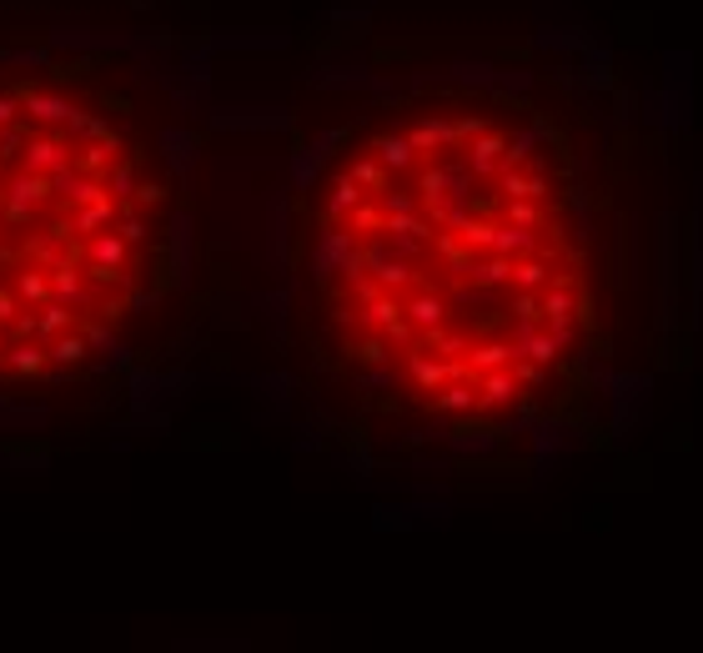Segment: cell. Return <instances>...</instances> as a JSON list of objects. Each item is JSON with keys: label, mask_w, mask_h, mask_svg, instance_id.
<instances>
[{"label": "cell", "mask_w": 703, "mask_h": 653, "mask_svg": "<svg viewBox=\"0 0 703 653\" xmlns=\"http://www.w3.org/2000/svg\"><path fill=\"white\" fill-rule=\"evenodd\" d=\"M167 202L96 71H0V392L81 372L151 307Z\"/></svg>", "instance_id": "cell-1"}]
</instances>
